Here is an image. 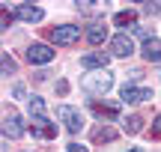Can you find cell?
I'll return each mask as SVG.
<instances>
[{"label":"cell","instance_id":"4","mask_svg":"<svg viewBox=\"0 0 161 152\" xmlns=\"http://www.w3.org/2000/svg\"><path fill=\"white\" fill-rule=\"evenodd\" d=\"M27 60L33 66H45V63H51V60H54V51L48 45H42V42H33V45L27 48Z\"/></svg>","mask_w":161,"mask_h":152},{"label":"cell","instance_id":"13","mask_svg":"<svg viewBox=\"0 0 161 152\" xmlns=\"http://www.w3.org/2000/svg\"><path fill=\"white\" fill-rule=\"evenodd\" d=\"M134 18H137V12L125 9V12H116V15H114V24H116V27H125V30H131V27H134Z\"/></svg>","mask_w":161,"mask_h":152},{"label":"cell","instance_id":"7","mask_svg":"<svg viewBox=\"0 0 161 152\" xmlns=\"http://www.w3.org/2000/svg\"><path fill=\"white\" fill-rule=\"evenodd\" d=\"M110 54H114V57H128V54H134V42H131V36H128V33L114 36V39H110Z\"/></svg>","mask_w":161,"mask_h":152},{"label":"cell","instance_id":"18","mask_svg":"<svg viewBox=\"0 0 161 152\" xmlns=\"http://www.w3.org/2000/svg\"><path fill=\"white\" fill-rule=\"evenodd\" d=\"M15 69H18L15 60H12L9 54H3V75H15Z\"/></svg>","mask_w":161,"mask_h":152},{"label":"cell","instance_id":"2","mask_svg":"<svg viewBox=\"0 0 161 152\" xmlns=\"http://www.w3.org/2000/svg\"><path fill=\"white\" fill-rule=\"evenodd\" d=\"M57 117H60V122L66 125V131H72V134H78L80 128H84V113L78 111V107H69V105H60L57 107Z\"/></svg>","mask_w":161,"mask_h":152},{"label":"cell","instance_id":"5","mask_svg":"<svg viewBox=\"0 0 161 152\" xmlns=\"http://www.w3.org/2000/svg\"><path fill=\"white\" fill-rule=\"evenodd\" d=\"M21 134H24V122H21V117H18V113H12V111H6V113H3V137L18 140Z\"/></svg>","mask_w":161,"mask_h":152},{"label":"cell","instance_id":"11","mask_svg":"<svg viewBox=\"0 0 161 152\" xmlns=\"http://www.w3.org/2000/svg\"><path fill=\"white\" fill-rule=\"evenodd\" d=\"M86 39H90V45H102L108 39V27L104 24H90L86 27Z\"/></svg>","mask_w":161,"mask_h":152},{"label":"cell","instance_id":"15","mask_svg":"<svg viewBox=\"0 0 161 152\" xmlns=\"http://www.w3.org/2000/svg\"><path fill=\"white\" fill-rule=\"evenodd\" d=\"M92 111H96L98 117H110V119L119 117V105H102V101H96V105H92Z\"/></svg>","mask_w":161,"mask_h":152},{"label":"cell","instance_id":"10","mask_svg":"<svg viewBox=\"0 0 161 152\" xmlns=\"http://www.w3.org/2000/svg\"><path fill=\"white\" fill-rule=\"evenodd\" d=\"M143 60L146 63H161V39L152 36L149 42H143Z\"/></svg>","mask_w":161,"mask_h":152},{"label":"cell","instance_id":"1","mask_svg":"<svg viewBox=\"0 0 161 152\" xmlns=\"http://www.w3.org/2000/svg\"><path fill=\"white\" fill-rule=\"evenodd\" d=\"M80 87H84L90 95H104L110 87H114V75H110L108 69H102V72H90V75L80 81Z\"/></svg>","mask_w":161,"mask_h":152},{"label":"cell","instance_id":"6","mask_svg":"<svg viewBox=\"0 0 161 152\" xmlns=\"http://www.w3.org/2000/svg\"><path fill=\"white\" fill-rule=\"evenodd\" d=\"M152 99V90L149 87H122V105H140V101Z\"/></svg>","mask_w":161,"mask_h":152},{"label":"cell","instance_id":"14","mask_svg":"<svg viewBox=\"0 0 161 152\" xmlns=\"http://www.w3.org/2000/svg\"><path fill=\"white\" fill-rule=\"evenodd\" d=\"M33 134H36V137H54V134H57V125L48 122V119H42V122H33Z\"/></svg>","mask_w":161,"mask_h":152},{"label":"cell","instance_id":"22","mask_svg":"<svg viewBox=\"0 0 161 152\" xmlns=\"http://www.w3.org/2000/svg\"><path fill=\"white\" fill-rule=\"evenodd\" d=\"M131 152H143V149H140V146H134V149H131Z\"/></svg>","mask_w":161,"mask_h":152},{"label":"cell","instance_id":"21","mask_svg":"<svg viewBox=\"0 0 161 152\" xmlns=\"http://www.w3.org/2000/svg\"><path fill=\"white\" fill-rule=\"evenodd\" d=\"M66 152H90V149L80 146V143H69V146H66Z\"/></svg>","mask_w":161,"mask_h":152},{"label":"cell","instance_id":"9","mask_svg":"<svg viewBox=\"0 0 161 152\" xmlns=\"http://www.w3.org/2000/svg\"><path fill=\"white\" fill-rule=\"evenodd\" d=\"M15 18H21V21H27V24H36V21H42V18H45V12H42L39 6L21 3V6L15 9Z\"/></svg>","mask_w":161,"mask_h":152},{"label":"cell","instance_id":"16","mask_svg":"<svg viewBox=\"0 0 161 152\" xmlns=\"http://www.w3.org/2000/svg\"><path fill=\"white\" fill-rule=\"evenodd\" d=\"M122 128L128 131V134H137L143 125H140V117H128V119H122Z\"/></svg>","mask_w":161,"mask_h":152},{"label":"cell","instance_id":"12","mask_svg":"<svg viewBox=\"0 0 161 152\" xmlns=\"http://www.w3.org/2000/svg\"><path fill=\"white\" fill-rule=\"evenodd\" d=\"M27 107H30V117H33V122H42V119H48V117H45V99L33 95Z\"/></svg>","mask_w":161,"mask_h":152},{"label":"cell","instance_id":"3","mask_svg":"<svg viewBox=\"0 0 161 152\" xmlns=\"http://www.w3.org/2000/svg\"><path fill=\"white\" fill-rule=\"evenodd\" d=\"M78 39H80V27L75 24H63V27L51 30V42H57V45H75Z\"/></svg>","mask_w":161,"mask_h":152},{"label":"cell","instance_id":"20","mask_svg":"<svg viewBox=\"0 0 161 152\" xmlns=\"http://www.w3.org/2000/svg\"><path fill=\"white\" fill-rule=\"evenodd\" d=\"M152 137H161V113L155 117V122H152Z\"/></svg>","mask_w":161,"mask_h":152},{"label":"cell","instance_id":"17","mask_svg":"<svg viewBox=\"0 0 161 152\" xmlns=\"http://www.w3.org/2000/svg\"><path fill=\"white\" fill-rule=\"evenodd\" d=\"M114 137H116V131L108 128V125L104 128H96V140H114Z\"/></svg>","mask_w":161,"mask_h":152},{"label":"cell","instance_id":"8","mask_svg":"<svg viewBox=\"0 0 161 152\" xmlns=\"http://www.w3.org/2000/svg\"><path fill=\"white\" fill-rule=\"evenodd\" d=\"M108 63H110V54H104V51H92V54H86V57H80V66L84 69H108Z\"/></svg>","mask_w":161,"mask_h":152},{"label":"cell","instance_id":"19","mask_svg":"<svg viewBox=\"0 0 161 152\" xmlns=\"http://www.w3.org/2000/svg\"><path fill=\"white\" fill-rule=\"evenodd\" d=\"M143 12H146V15H161V3H155V6L146 3V6H143Z\"/></svg>","mask_w":161,"mask_h":152}]
</instances>
